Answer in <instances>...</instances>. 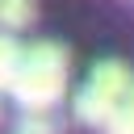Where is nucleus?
Wrapping results in <instances>:
<instances>
[{
	"mask_svg": "<svg viewBox=\"0 0 134 134\" xmlns=\"http://www.w3.org/2000/svg\"><path fill=\"white\" fill-rule=\"evenodd\" d=\"M17 134H59L50 109H25L21 121H17Z\"/></svg>",
	"mask_w": 134,
	"mask_h": 134,
	"instance_id": "6",
	"label": "nucleus"
},
{
	"mask_svg": "<svg viewBox=\"0 0 134 134\" xmlns=\"http://www.w3.org/2000/svg\"><path fill=\"white\" fill-rule=\"evenodd\" d=\"M130 88H134V71H130L126 63H117V59H100V63L88 71L84 88L75 92V117H80L84 126L100 130Z\"/></svg>",
	"mask_w": 134,
	"mask_h": 134,
	"instance_id": "2",
	"label": "nucleus"
},
{
	"mask_svg": "<svg viewBox=\"0 0 134 134\" xmlns=\"http://www.w3.org/2000/svg\"><path fill=\"white\" fill-rule=\"evenodd\" d=\"M105 134H134V88L121 96V105L109 113V121L100 126Z\"/></svg>",
	"mask_w": 134,
	"mask_h": 134,
	"instance_id": "5",
	"label": "nucleus"
},
{
	"mask_svg": "<svg viewBox=\"0 0 134 134\" xmlns=\"http://www.w3.org/2000/svg\"><path fill=\"white\" fill-rule=\"evenodd\" d=\"M21 46H17V38L8 34V29H0V88H13V75H17V67H21Z\"/></svg>",
	"mask_w": 134,
	"mask_h": 134,
	"instance_id": "4",
	"label": "nucleus"
},
{
	"mask_svg": "<svg viewBox=\"0 0 134 134\" xmlns=\"http://www.w3.org/2000/svg\"><path fill=\"white\" fill-rule=\"evenodd\" d=\"M34 13H38V0H0V29L17 34L34 25Z\"/></svg>",
	"mask_w": 134,
	"mask_h": 134,
	"instance_id": "3",
	"label": "nucleus"
},
{
	"mask_svg": "<svg viewBox=\"0 0 134 134\" xmlns=\"http://www.w3.org/2000/svg\"><path fill=\"white\" fill-rule=\"evenodd\" d=\"M67 88V50L59 42H38L21 54V67L13 75V100L21 109H54Z\"/></svg>",
	"mask_w": 134,
	"mask_h": 134,
	"instance_id": "1",
	"label": "nucleus"
}]
</instances>
